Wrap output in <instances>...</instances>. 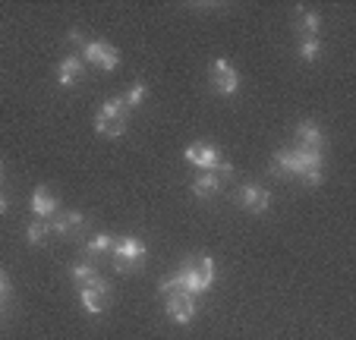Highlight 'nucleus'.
<instances>
[{
  "label": "nucleus",
  "mask_w": 356,
  "mask_h": 340,
  "mask_svg": "<svg viewBox=\"0 0 356 340\" xmlns=\"http://www.w3.org/2000/svg\"><path fill=\"white\" fill-rule=\"evenodd\" d=\"M79 300H82V306H86V312H92V315H98V312H104L108 309V302H111V287H108V280L101 277H95L92 284H86V287H79Z\"/></svg>",
  "instance_id": "6"
},
{
  "label": "nucleus",
  "mask_w": 356,
  "mask_h": 340,
  "mask_svg": "<svg viewBox=\"0 0 356 340\" xmlns=\"http://www.w3.org/2000/svg\"><path fill=\"white\" fill-rule=\"evenodd\" d=\"M236 199H240V205L246 208V211H252V214H262V211H268V205H271V193H268V189H262V186H252V183H246V186H240V193H236Z\"/></svg>",
  "instance_id": "9"
},
{
  "label": "nucleus",
  "mask_w": 356,
  "mask_h": 340,
  "mask_svg": "<svg viewBox=\"0 0 356 340\" xmlns=\"http://www.w3.org/2000/svg\"><path fill=\"white\" fill-rule=\"evenodd\" d=\"M82 63H95L104 73H114L120 67V51L114 44H104V41H86L82 44Z\"/></svg>",
  "instance_id": "5"
},
{
  "label": "nucleus",
  "mask_w": 356,
  "mask_h": 340,
  "mask_svg": "<svg viewBox=\"0 0 356 340\" xmlns=\"http://www.w3.org/2000/svg\"><path fill=\"white\" fill-rule=\"evenodd\" d=\"M67 41H70V44H79V47H82V44H86V38H82V35H79V32H76V29H73V32H70V35H67Z\"/></svg>",
  "instance_id": "23"
},
{
  "label": "nucleus",
  "mask_w": 356,
  "mask_h": 340,
  "mask_svg": "<svg viewBox=\"0 0 356 340\" xmlns=\"http://www.w3.org/2000/svg\"><path fill=\"white\" fill-rule=\"evenodd\" d=\"M209 76H211V86H215L218 95H236L240 92V76H236V70L230 67L227 60H221V57L211 63Z\"/></svg>",
  "instance_id": "7"
},
{
  "label": "nucleus",
  "mask_w": 356,
  "mask_h": 340,
  "mask_svg": "<svg viewBox=\"0 0 356 340\" xmlns=\"http://www.w3.org/2000/svg\"><path fill=\"white\" fill-rule=\"evenodd\" d=\"M0 183H3V167H0Z\"/></svg>",
  "instance_id": "25"
},
{
  "label": "nucleus",
  "mask_w": 356,
  "mask_h": 340,
  "mask_svg": "<svg viewBox=\"0 0 356 340\" xmlns=\"http://www.w3.org/2000/svg\"><path fill=\"white\" fill-rule=\"evenodd\" d=\"M145 82H133V88H129L127 95H123V104H127V111H133L136 104H142V98H145Z\"/></svg>",
  "instance_id": "21"
},
{
  "label": "nucleus",
  "mask_w": 356,
  "mask_h": 340,
  "mask_svg": "<svg viewBox=\"0 0 356 340\" xmlns=\"http://www.w3.org/2000/svg\"><path fill=\"white\" fill-rule=\"evenodd\" d=\"M7 208H10V202H7V195L0 193V214H7Z\"/></svg>",
  "instance_id": "24"
},
{
  "label": "nucleus",
  "mask_w": 356,
  "mask_h": 340,
  "mask_svg": "<svg viewBox=\"0 0 356 340\" xmlns=\"http://www.w3.org/2000/svg\"><path fill=\"white\" fill-rule=\"evenodd\" d=\"M82 224H86V218H82L79 211H63V214H57V218L51 220V234L70 240V236H76L82 230Z\"/></svg>",
  "instance_id": "11"
},
{
  "label": "nucleus",
  "mask_w": 356,
  "mask_h": 340,
  "mask_svg": "<svg viewBox=\"0 0 356 340\" xmlns=\"http://www.w3.org/2000/svg\"><path fill=\"white\" fill-rule=\"evenodd\" d=\"M127 104H123V98H111L108 104H101L98 113H95V129H98L101 136H111V139H117V136L127 133Z\"/></svg>",
  "instance_id": "3"
},
{
  "label": "nucleus",
  "mask_w": 356,
  "mask_h": 340,
  "mask_svg": "<svg viewBox=\"0 0 356 340\" xmlns=\"http://www.w3.org/2000/svg\"><path fill=\"white\" fill-rule=\"evenodd\" d=\"M296 139H300V148H318V152H322L325 136H322V129H318L316 123L306 120V123H300V127H296Z\"/></svg>",
  "instance_id": "15"
},
{
  "label": "nucleus",
  "mask_w": 356,
  "mask_h": 340,
  "mask_svg": "<svg viewBox=\"0 0 356 340\" xmlns=\"http://www.w3.org/2000/svg\"><path fill=\"white\" fill-rule=\"evenodd\" d=\"M7 293H10V277L3 274V268H0V302L7 300Z\"/></svg>",
  "instance_id": "22"
},
{
  "label": "nucleus",
  "mask_w": 356,
  "mask_h": 340,
  "mask_svg": "<svg viewBox=\"0 0 356 340\" xmlns=\"http://www.w3.org/2000/svg\"><path fill=\"white\" fill-rule=\"evenodd\" d=\"M111 246H114V240H111L108 234H95L92 240H86V252H88V255H101V252H111Z\"/></svg>",
  "instance_id": "19"
},
{
  "label": "nucleus",
  "mask_w": 356,
  "mask_h": 340,
  "mask_svg": "<svg viewBox=\"0 0 356 340\" xmlns=\"http://www.w3.org/2000/svg\"><path fill=\"white\" fill-rule=\"evenodd\" d=\"M180 271H183V280H186V293L202 296L211 287V280H215V261L209 255H195V259L183 261Z\"/></svg>",
  "instance_id": "2"
},
{
  "label": "nucleus",
  "mask_w": 356,
  "mask_h": 340,
  "mask_svg": "<svg viewBox=\"0 0 356 340\" xmlns=\"http://www.w3.org/2000/svg\"><path fill=\"white\" fill-rule=\"evenodd\" d=\"M318 29H322V19H318L316 10H300V16H296L300 38H318Z\"/></svg>",
  "instance_id": "16"
},
{
  "label": "nucleus",
  "mask_w": 356,
  "mask_h": 340,
  "mask_svg": "<svg viewBox=\"0 0 356 340\" xmlns=\"http://www.w3.org/2000/svg\"><path fill=\"white\" fill-rule=\"evenodd\" d=\"M168 315L174 325H189L195 318V296H189V293L168 296Z\"/></svg>",
  "instance_id": "10"
},
{
  "label": "nucleus",
  "mask_w": 356,
  "mask_h": 340,
  "mask_svg": "<svg viewBox=\"0 0 356 340\" xmlns=\"http://www.w3.org/2000/svg\"><path fill=\"white\" fill-rule=\"evenodd\" d=\"M82 76H86V63H82V57H67V60L60 63V73H57V79H60V86H73V82H79Z\"/></svg>",
  "instance_id": "13"
},
{
  "label": "nucleus",
  "mask_w": 356,
  "mask_h": 340,
  "mask_svg": "<svg viewBox=\"0 0 356 340\" xmlns=\"http://www.w3.org/2000/svg\"><path fill=\"white\" fill-rule=\"evenodd\" d=\"M218 193H221V177L211 174V170H209V174H202L199 180L193 183V195H195V199H215Z\"/></svg>",
  "instance_id": "14"
},
{
  "label": "nucleus",
  "mask_w": 356,
  "mask_h": 340,
  "mask_svg": "<svg viewBox=\"0 0 356 340\" xmlns=\"http://www.w3.org/2000/svg\"><path fill=\"white\" fill-rule=\"evenodd\" d=\"M111 252H114V268L120 274H127V271H136V268H142L148 249H145V243L136 240V236H123V240H117L114 246H111Z\"/></svg>",
  "instance_id": "4"
},
{
  "label": "nucleus",
  "mask_w": 356,
  "mask_h": 340,
  "mask_svg": "<svg viewBox=\"0 0 356 340\" xmlns=\"http://www.w3.org/2000/svg\"><path fill=\"white\" fill-rule=\"evenodd\" d=\"M57 205H60V202H57V195L51 193L47 186L35 189V195H32V214H38V220H44L47 214H54Z\"/></svg>",
  "instance_id": "12"
},
{
  "label": "nucleus",
  "mask_w": 356,
  "mask_h": 340,
  "mask_svg": "<svg viewBox=\"0 0 356 340\" xmlns=\"http://www.w3.org/2000/svg\"><path fill=\"white\" fill-rule=\"evenodd\" d=\"M318 51H322V41H318V38H302V41H300V57H302L306 63L316 60Z\"/></svg>",
  "instance_id": "20"
},
{
  "label": "nucleus",
  "mask_w": 356,
  "mask_h": 340,
  "mask_svg": "<svg viewBox=\"0 0 356 340\" xmlns=\"http://www.w3.org/2000/svg\"><path fill=\"white\" fill-rule=\"evenodd\" d=\"M70 277H73L79 287H86V284H92V280L98 277V271H95L92 261H76V265H70Z\"/></svg>",
  "instance_id": "17"
},
{
  "label": "nucleus",
  "mask_w": 356,
  "mask_h": 340,
  "mask_svg": "<svg viewBox=\"0 0 356 340\" xmlns=\"http://www.w3.org/2000/svg\"><path fill=\"white\" fill-rule=\"evenodd\" d=\"M47 236H51V224H47V220H32V224L26 227V240L32 243V246H41Z\"/></svg>",
  "instance_id": "18"
},
{
  "label": "nucleus",
  "mask_w": 356,
  "mask_h": 340,
  "mask_svg": "<svg viewBox=\"0 0 356 340\" xmlns=\"http://www.w3.org/2000/svg\"><path fill=\"white\" fill-rule=\"evenodd\" d=\"M186 164H193V167H199V170H215L218 164H221V152H218L215 145H209V142H193V145L186 148Z\"/></svg>",
  "instance_id": "8"
},
{
  "label": "nucleus",
  "mask_w": 356,
  "mask_h": 340,
  "mask_svg": "<svg viewBox=\"0 0 356 340\" xmlns=\"http://www.w3.org/2000/svg\"><path fill=\"white\" fill-rule=\"evenodd\" d=\"M312 170H322V152L318 148H293V152H277L271 158V174H293L302 180Z\"/></svg>",
  "instance_id": "1"
}]
</instances>
